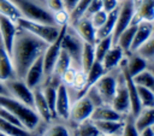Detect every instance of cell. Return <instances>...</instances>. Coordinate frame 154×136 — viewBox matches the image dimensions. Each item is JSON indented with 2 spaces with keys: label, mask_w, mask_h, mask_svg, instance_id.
<instances>
[{
  "label": "cell",
  "mask_w": 154,
  "mask_h": 136,
  "mask_svg": "<svg viewBox=\"0 0 154 136\" xmlns=\"http://www.w3.org/2000/svg\"><path fill=\"white\" fill-rule=\"evenodd\" d=\"M153 34V25L152 23L149 22H144V20H141L138 24H137V28H136V31H135V35H134V39H132V42H131V46H130V52H136L137 48L144 43L147 41V39Z\"/></svg>",
  "instance_id": "d6986e66"
},
{
  "label": "cell",
  "mask_w": 154,
  "mask_h": 136,
  "mask_svg": "<svg viewBox=\"0 0 154 136\" xmlns=\"http://www.w3.org/2000/svg\"><path fill=\"white\" fill-rule=\"evenodd\" d=\"M135 125L138 131L154 125V107H143L136 116Z\"/></svg>",
  "instance_id": "484cf974"
},
{
  "label": "cell",
  "mask_w": 154,
  "mask_h": 136,
  "mask_svg": "<svg viewBox=\"0 0 154 136\" xmlns=\"http://www.w3.org/2000/svg\"><path fill=\"white\" fill-rule=\"evenodd\" d=\"M42 136H70V131L63 124H54L49 126Z\"/></svg>",
  "instance_id": "60d3db41"
},
{
  "label": "cell",
  "mask_w": 154,
  "mask_h": 136,
  "mask_svg": "<svg viewBox=\"0 0 154 136\" xmlns=\"http://www.w3.org/2000/svg\"><path fill=\"white\" fill-rule=\"evenodd\" d=\"M53 19H54V24L58 26L67 25L70 23V14L66 10L63 8L57 12H53Z\"/></svg>",
  "instance_id": "b9f144b4"
},
{
  "label": "cell",
  "mask_w": 154,
  "mask_h": 136,
  "mask_svg": "<svg viewBox=\"0 0 154 136\" xmlns=\"http://www.w3.org/2000/svg\"><path fill=\"white\" fill-rule=\"evenodd\" d=\"M75 32L81 37V40L83 42H88V43H95L96 41V36H95V28L93 26L90 19L88 17H81L79 19H77L76 22L69 24Z\"/></svg>",
  "instance_id": "5bb4252c"
},
{
  "label": "cell",
  "mask_w": 154,
  "mask_h": 136,
  "mask_svg": "<svg viewBox=\"0 0 154 136\" xmlns=\"http://www.w3.org/2000/svg\"><path fill=\"white\" fill-rule=\"evenodd\" d=\"M90 1L91 0H79L77 2V5L75 6V8L69 13L70 14V23L69 24L76 22L81 17H83V14H84V12H85V10H87V7H88V5H89Z\"/></svg>",
  "instance_id": "f35d334b"
},
{
  "label": "cell",
  "mask_w": 154,
  "mask_h": 136,
  "mask_svg": "<svg viewBox=\"0 0 154 136\" xmlns=\"http://www.w3.org/2000/svg\"><path fill=\"white\" fill-rule=\"evenodd\" d=\"M136 53L140 54L142 58H144L147 60L154 58V35L153 34L147 39V41L144 43H142L137 48Z\"/></svg>",
  "instance_id": "8d00e7d4"
},
{
  "label": "cell",
  "mask_w": 154,
  "mask_h": 136,
  "mask_svg": "<svg viewBox=\"0 0 154 136\" xmlns=\"http://www.w3.org/2000/svg\"><path fill=\"white\" fill-rule=\"evenodd\" d=\"M140 136H154V131H153L152 126L141 130V131H140Z\"/></svg>",
  "instance_id": "681fc988"
},
{
  "label": "cell",
  "mask_w": 154,
  "mask_h": 136,
  "mask_svg": "<svg viewBox=\"0 0 154 136\" xmlns=\"http://www.w3.org/2000/svg\"><path fill=\"white\" fill-rule=\"evenodd\" d=\"M134 14H135V2H134V0H122V4L118 6L116 25H114V30L112 32L113 43L116 42V40L120 35V32L131 24Z\"/></svg>",
  "instance_id": "8992f818"
},
{
  "label": "cell",
  "mask_w": 154,
  "mask_h": 136,
  "mask_svg": "<svg viewBox=\"0 0 154 136\" xmlns=\"http://www.w3.org/2000/svg\"><path fill=\"white\" fill-rule=\"evenodd\" d=\"M113 45V40H112V35L106 36L103 39L96 40L94 43V54H95V60L100 61L102 60V58L105 57L106 52L109 49V47Z\"/></svg>",
  "instance_id": "1f68e13d"
},
{
  "label": "cell",
  "mask_w": 154,
  "mask_h": 136,
  "mask_svg": "<svg viewBox=\"0 0 154 136\" xmlns=\"http://www.w3.org/2000/svg\"><path fill=\"white\" fill-rule=\"evenodd\" d=\"M0 95H8V91H7L4 82H1V81H0Z\"/></svg>",
  "instance_id": "f907efd6"
},
{
  "label": "cell",
  "mask_w": 154,
  "mask_h": 136,
  "mask_svg": "<svg viewBox=\"0 0 154 136\" xmlns=\"http://www.w3.org/2000/svg\"><path fill=\"white\" fill-rule=\"evenodd\" d=\"M102 1V8L108 13L113 10H116L119 6V1L118 0H101Z\"/></svg>",
  "instance_id": "7dc6e473"
},
{
  "label": "cell",
  "mask_w": 154,
  "mask_h": 136,
  "mask_svg": "<svg viewBox=\"0 0 154 136\" xmlns=\"http://www.w3.org/2000/svg\"><path fill=\"white\" fill-rule=\"evenodd\" d=\"M118 1H122V0H118Z\"/></svg>",
  "instance_id": "11a10c76"
},
{
  "label": "cell",
  "mask_w": 154,
  "mask_h": 136,
  "mask_svg": "<svg viewBox=\"0 0 154 136\" xmlns=\"http://www.w3.org/2000/svg\"><path fill=\"white\" fill-rule=\"evenodd\" d=\"M95 105L91 102V100L87 95L78 96V99L75 101L72 107L70 108V117L75 123H81L85 119H89Z\"/></svg>",
  "instance_id": "30bf717a"
},
{
  "label": "cell",
  "mask_w": 154,
  "mask_h": 136,
  "mask_svg": "<svg viewBox=\"0 0 154 136\" xmlns=\"http://www.w3.org/2000/svg\"><path fill=\"white\" fill-rule=\"evenodd\" d=\"M70 96L67 91V87L63 84L61 82L57 85V97H55V116L63 118V119H69L70 117Z\"/></svg>",
  "instance_id": "9a60e30c"
},
{
  "label": "cell",
  "mask_w": 154,
  "mask_h": 136,
  "mask_svg": "<svg viewBox=\"0 0 154 136\" xmlns=\"http://www.w3.org/2000/svg\"><path fill=\"white\" fill-rule=\"evenodd\" d=\"M76 72H77V70L71 65V66H70V67L61 75V77H60V82H61L63 84H65L66 87H71L72 83H73Z\"/></svg>",
  "instance_id": "ee69618b"
},
{
  "label": "cell",
  "mask_w": 154,
  "mask_h": 136,
  "mask_svg": "<svg viewBox=\"0 0 154 136\" xmlns=\"http://www.w3.org/2000/svg\"><path fill=\"white\" fill-rule=\"evenodd\" d=\"M124 63H125V67H126V70L131 77L136 76L137 73H140L141 71L147 69V65H148L147 59L142 58L136 52H132V54L126 60H124Z\"/></svg>",
  "instance_id": "603a6c76"
},
{
  "label": "cell",
  "mask_w": 154,
  "mask_h": 136,
  "mask_svg": "<svg viewBox=\"0 0 154 136\" xmlns=\"http://www.w3.org/2000/svg\"><path fill=\"white\" fill-rule=\"evenodd\" d=\"M135 13L141 20L153 23L154 22V0H134Z\"/></svg>",
  "instance_id": "7402d4cb"
},
{
  "label": "cell",
  "mask_w": 154,
  "mask_h": 136,
  "mask_svg": "<svg viewBox=\"0 0 154 136\" xmlns=\"http://www.w3.org/2000/svg\"><path fill=\"white\" fill-rule=\"evenodd\" d=\"M17 29H18V25L16 22L0 14V40H1L4 48L7 51L8 54L11 53Z\"/></svg>",
  "instance_id": "7c38bea8"
},
{
  "label": "cell",
  "mask_w": 154,
  "mask_h": 136,
  "mask_svg": "<svg viewBox=\"0 0 154 136\" xmlns=\"http://www.w3.org/2000/svg\"><path fill=\"white\" fill-rule=\"evenodd\" d=\"M107 14H108V13L102 8V10H99L97 12H95L94 14H91V16L89 17V19H90L93 26L95 28V30L99 29V28L106 22V19H107Z\"/></svg>",
  "instance_id": "7bdbcfd3"
},
{
  "label": "cell",
  "mask_w": 154,
  "mask_h": 136,
  "mask_svg": "<svg viewBox=\"0 0 154 136\" xmlns=\"http://www.w3.org/2000/svg\"><path fill=\"white\" fill-rule=\"evenodd\" d=\"M79 0H61L63 2V6H64V10H66L69 13L75 8V6L77 5Z\"/></svg>",
  "instance_id": "c3c4849f"
},
{
  "label": "cell",
  "mask_w": 154,
  "mask_h": 136,
  "mask_svg": "<svg viewBox=\"0 0 154 136\" xmlns=\"http://www.w3.org/2000/svg\"><path fill=\"white\" fill-rule=\"evenodd\" d=\"M0 131L7 136H34L31 131L26 130L24 126H19L12 123H8L0 118Z\"/></svg>",
  "instance_id": "f1b7e54d"
},
{
  "label": "cell",
  "mask_w": 154,
  "mask_h": 136,
  "mask_svg": "<svg viewBox=\"0 0 154 136\" xmlns=\"http://www.w3.org/2000/svg\"><path fill=\"white\" fill-rule=\"evenodd\" d=\"M71 65H72V59H71L70 54H69L65 49L61 48V49H60V53H59V55H58V58H57V60H55L52 76H51L49 78L54 77V78H59V79H60L61 75H63Z\"/></svg>",
  "instance_id": "cb8c5ba5"
},
{
  "label": "cell",
  "mask_w": 154,
  "mask_h": 136,
  "mask_svg": "<svg viewBox=\"0 0 154 136\" xmlns=\"http://www.w3.org/2000/svg\"><path fill=\"white\" fill-rule=\"evenodd\" d=\"M140 22H141V19H140V18L137 17V14L135 13V14H134V18H132V20H131V24H130L126 29H124V30L120 32V35L117 37V40H116L114 43H117V45L124 51V53H126V52L130 51V46H131V42H132V39H134V35H135L137 24H138Z\"/></svg>",
  "instance_id": "ac0fdd59"
},
{
  "label": "cell",
  "mask_w": 154,
  "mask_h": 136,
  "mask_svg": "<svg viewBox=\"0 0 154 136\" xmlns=\"http://www.w3.org/2000/svg\"><path fill=\"white\" fill-rule=\"evenodd\" d=\"M100 134L120 135L124 122L123 120H93Z\"/></svg>",
  "instance_id": "d4e9b609"
},
{
  "label": "cell",
  "mask_w": 154,
  "mask_h": 136,
  "mask_svg": "<svg viewBox=\"0 0 154 136\" xmlns=\"http://www.w3.org/2000/svg\"><path fill=\"white\" fill-rule=\"evenodd\" d=\"M101 97L102 102L106 105H111V101L114 96L117 88V77L109 72H105L93 85Z\"/></svg>",
  "instance_id": "ba28073f"
},
{
  "label": "cell",
  "mask_w": 154,
  "mask_h": 136,
  "mask_svg": "<svg viewBox=\"0 0 154 136\" xmlns=\"http://www.w3.org/2000/svg\"><path fill=\"white\" fill-rule=\"evenodd\" d=\"M14 70L12 65V60L7 51L4 48L0 40V81L5 82L11 78H14Z\"/></svg>",
  "instance_id": "44dd1931"
},
{
  "label": "cell",
  "mask_w": 154,
  "mask_h": 136,
  "mask_svg": "<svg viewBox=\"0 0 154 136\" xmlns=\"http://www.w3.org/2000/svg\"><path fill=\"white\" fill-rule=\"evenodd\" d=\"M45 6H46L47 10L51 11L52 13L64 8L61 0H45Z\"/></svg>",
  "instance_id": "bcb514c9"
},
{
  "label": "cell",
  "mask_w": 154,
  "mask_h": 136,
  "mask_svg": "<svg viewBox=\"0 0 154 136\" xmlns=\"http://www.w3.org/2000/svg\"><path fill=\"white\" fill-rule=\"evenodd\" d=\"M97 136H119V135H105V134H99Z\"/></svg>",
  "instance_id": "816d5d0a"
},
{
  "label": "cell",
  "mask_w": 154,
  "mask_h": 136,
  "mask_svg": "<svg viewBox=\"0 0 154 136\" xmlns=\"http://www.w3.org/2000/svg\"><path fill=\"white\" fill-rule=\"evenodd\" d=\"M136 87H137L138 100H140L142 108L143 107H154V93L144 87H141L137 84H136Z\"/></svg>",
  "instance_id": "d590c367"
},
{
  "label": "cell",
  "mask_w": 154,
  "mask_h": 136,
  "mask_svg": "<svg viewBox=\"0 0 154 136\" xmlns=\"http://www.w3.org/2000/svg\"><path fill=\"white\" fill-rule=\"evenodd\" d=\"M0 14L10 18L13 22H17V19L22 17L18 8L11 0H0Z\"/></svg>",
  "instance_id": "d6a6232c"
},
{
  "label": "cell",
  "mask_w": 154,
  "mask_h": 136,
  "mask_svg": "<svg viewBox=\"0 0 154 136\" xmlns=\"http://www.w3.org/2000/svg\"><path fill=\"white\" fill-rule=\"evenodd\" d=\"M42 94L45 96L46 102L48 104V107L53 114V117H55V97H57V85H53V83H48L46 84L42 89Z\"/></svg>",
  "instance_id": "e575fe53"
},
{
  "label": "cell",
  "mask_w": 154,
  "mask_h": 136,
  "mask_svg": "<svg viewBox=\"0 0 154 136\" xmlns=\"http://www.w3.org/2000/svg\"><path fill=\"white\" fill-rule=\"evenodd\" d=\"M0 106L8 110L20 122V124L29 131H32L41 120L38 114L32 107L18 101L17 99L10 95H0Z\"/></svg>",
  "instance_id": "7a4b0ae2"
},
{
  "label": "cell",
  "mask_w": 154,
  "mask_h": 136,
  "mask_svg": "<svg viewBox=\"0 0 154 136\" xmlns=\"http://www.w3.org/2000/svg\"><path fill=\"white\" fill-rule=\"evenodd\" d=\"M43 54V53H42ZM42 54L29 66V69L25 72V76L23 81L30 89L37 88L42 81L45 79V71H43V58Z\"/></svg>",
  "instance_id": "4fadbf2b"
},
{
  "label": "cell",
  "mask_w": 154,
  "mask_h": 136,
  "mask_svg": "<svg viewBox=\"0 0 154 136\" xmlns=\"http://www.w3.org/2000/svg\"><path fill=\"white\" fill-rule=\"evenodd\" d=\"M32 94H34V106H32L34 110L38 114L40 119H42L46 123H49L53 118V114H52V112L48 107V104L45 100L42 90L37 87V88L32 89Z\"/></svg>",
  "instance_id": "e0dca14e"
},
{
  "label": "cell",
  "mask_w": 154,
  "mask_h": 136,
  "mask_svg": "<svg viewBox=\"0 0 154 136\" xmlns=\"http://www.w3.org/2000/svg\"><path fill=\"white\" fill-rule=\"evenodd\" d=\"M0 136H7V135H6V134H4V132H1V131H0Z\"/></svg>",
  "instance_id": "f5cc1de1"
},
{
  "label": "cell",
  "mask_w": 154,
  "mask_h": 136,
  "mask_svg": "<svg viewBox=\"0 0 154 136\" xmlns=\"http://www.w3.org/2000/svg\"><path fill=\"white\" fill-rule=\"evenodd\" d=\"M119 136H140V131L135 125V117L132 114H129L126 117Z\"/></svg>",
  "instance_id": "74e56055"
},
{
  "label": "cell",
  "mask_w": 154,
  "mask_h": 136,
  "mask_svg": "<svg viewBox=\"0 0 154 136\" xmlns=\"http://www.w3.org/2000/svg\"><path fill=\"white\" fill-rule=\"evenodd\" d=\"M4 84H5L10 96L17 99L18 101H20V102H23V104H25L30 107L34 106L32 89H30L23 79H19V78L14 77V78H11L8 81H5Z\"/></svg>",
  "instance_id": "52a82bcc"
},
{
  "label": "cell",
  "mask_w": 154,
  "mask_h": 136,
  "mask_svg": "<svg viewBox=\"0 0 154 136\" xmlns=\"http://www.w3.org/2000/svg\"><path fill=\"white\" fill-rule=\"evenodd\" d=\"M85 83H87V73L83 71V70H77L76 72V76H75V79H73V83H72V88L75 90H77L79 93V96L83 94L84 91V88H85Z\"/></svg>",
  "instance_id": "ab89813d"
},
{
  "label": "cell",
  "mask_w": 154,
  "mask_h": 136,
  "mask_svg": "<svg viewBox=\"0 0 154 136\" xmlns=\"http://www.w3.org/2000/svg\"><path fill=\"white\" fill-rule=\"evenodd\" d=\"M132 79H134L135 84L144 87V88H147L154 93V71L144 69L143 71H141L140 73L134 76Z\"/></svg>",
  "instance_id": "4dcf8cb0"
},
{
  "label": "cell",
  "mask_w": 154,
  "mask_h": 136,
  "mask_svg": "<svg viewBox=\"0 0 154 136\" xmlns=\"http://www.w3.org/2000/svg\"><path fill=\"white\" fill-rule=\"evenodd\" d=\"M117 13H118V7H117L116 10H113V11L108 12L106 22H105L99 29H96V32H95L96 40H100V39H103V37H106V36L112 35V32H113V30H114V25H116Z\"/></svg>",
  "instance_id": "4316f807"
},
{
  "label": "cell",
  "mask_w": 154,
  "mask_h": 136,
  "mask_svg": "<svg viewBox=\"0 0 154 136\" xmlns=\"http://www.w3.org/2000/svg\"><path fill=\"white\" fill-rule=\"evenodd\" d=\"M94 61H95L94 45L93 43H88V42H83L82 52H81V59H79L81 70L87 72L89 70V67L93 65Z\"/></svg>",
  "instance_id": "83f0119b"
},
{
  "label": "cell",
  "mask_w": 154,
  "mask_h": 136,
  "mask_svg": "<svg viewBox=\"0 0 154 136\" xmlns=\"http://www.w3.org/2000/svg\"><path fill=\"white\" fill-rule=\"evenodd\" d=\"M99 10H102V1L101 0H91L83 14V17H90L91 14H94L95 12H97Z\"/></svg>",
  "instance_id": "f6af8a7d"
},
{
  "label": "cell",
  "mask_w": 154,
  "mask_h": 136,
  "mask_svg": "<svg viewBox=\"0 0 154 136\" xmlns=\"http://www.w3.org/2000/svg\"><path fill=\"white\" fill-rule=\"evenodd\" d=\"M11 1L18 8L23 18L55 25L53 19V13L48 11L46 6L41 5L37 0H11Z\"/></svg>",
  "instance_id": "3957f363"
},
{
  "label": "cell",
  "mask_w": 154,
  "mask_h": 136,
  "mask_svg": "<svg viewBox=\"0 0 154 136\" xmlns=\"http://www.w3.org/2000/svg\"><path fill=\"white\" fill-rule=\"evenodd\" d=\"M152 129H153V131H154V125H153V126H152Z\"/></svg>",
  "instance_id": "db71d44e"
},
{
  "label": "cell",
  "mask_w": 154,
  "mask_h": 136,
  "mask_svg": "<svg viewBox=\"0 0 154 136\" xmlns=\"http://www.w3.org/2000/svg\"><path fill=\"white\" fill-rule=\"evenodd\" d=\"M123 57H124V51L117 43H113L101 60L105 72H109L114 70L117 66H119L120 61L123 60Z\"/></svg>",
  "instance_id": "2e32d148"
},
{
  "label": "cell",
  "mask_w": 154,
  "mask_h": 136,
  "mask_svg": "<svg viewBox=\"0 0 154 136\" xmlns=\"http://www.w3.org/2000/svg\"><path fill=\"white\" fill-rule=\"evenodd\" d=\"M48 43L18 26L10 53L16 78L23 79L29 66L45 52Z\"/></svg>",
  "instance_id": "6da1fadb"
},
{
  "label": "cell",
  "mask_w": 154,
  "mask_h": 136,
  "mask_svg": "<svg viewBox=\"0 0 154 136\" xmlns=\"http://www.w3.org/2000/svg\"><path fill=\"white\" fill-rule=\"evenodd\" d=\"M87 73V83H85V88H84V91H83V94L82 95H84L85 93H87V90L90 88V87H93L94 85V83L105 73V70H103V67H102V64L100 63V61H94L93 63V65L89 67V70L85 72ZM81 95V96H82Z\"/></svg>",
  "instance_id": "f546056e"
},
{
  "label": "cell",
  "mask_w": 154,
  "mask_h": 136,
  "mask_svg": "<svg viewBox=\"0 0 154 136\" xmlns=\"http://www.w3.org/2000/svg\"><path fill=\"white\" fill-rule=\"evenodd\" d=\"M100 131L95 126L94 122L89 118L85 119L81 123H78L77 130H76V136H97Z\"/></svg>",
  "instance_id": "836d02e7"
},
{
  "label": "cell",
  "mask_w": 154,
  "mask_h": 136,
  "mask_svg": "<svg viewBox=\"0 0 154 136\" xmlns=\"http://www.w3.org/2000/svg\"><path fill=\"white\" fill-rule=\"evenodd\" d=\"M16 23L19 28L31 32L32 35L43 40L48 45L52 43L58 37L59 31H60V26H58V25L46 24V23H41V22H35V20H29V19H25L23 17L17 19Z\"/></svg>",
  "instance_id": "277c9868"
},
{
  "label": "cell",
  "mask_w": 154,
  "mask_h": 136,
  "mask_svg": "<svg viewBox=\"0 0 154 136\" xmlns=\"http://www.w3.org/2000/svg\"><path fill=\"white\" fill-rule=\"evenodd\" d=\"M82 46H83V41L81 40V37L75 32V30L70 25H67L61 39V48L70 54L72 61L79 63Z\"/></svg>",
  "instance_id": "9c48e42d"
},
{
  "label": "cell",
  "mask_w": 154,
  "mask_h": 136,
  "mask_svg": "<svg viewBox=\"0 0 154 136\" xmlns=\"http://www.w3.org/2000/svg\"><path fill=\"white\" fill-rule=\"evenodd\" d=\"M122 113L117 112L111 105H99L94 107V111L90 116L91 120H122Z\"/></svg>",
  "instance_id": "ffe728a7"
},
{
  "label": "cell",
  "mask_w": 154,
  "mask_h": 136,
  "mask_svg": "<svg viewBox=\"0 0 154 136\" xmlns=\"http://www.w3.org/2000/svg\"><path fill=\"white\" fill-rule=\"evenodd\" d=\"M111 106L119 113H126L130 112V100H129V94L125 87L124 77L120 72L119 77H117V88L114 96L111 101Z\"/></svg>",
  "instance_id": "8fae6325"
},
{
  "label": "cell",
  "mask_w": 154,
  "mask_h": 136,
  "mask_svg": "<svg viewBox=\"0 0 154 136\" xmlns=\"http://www.w3.org/2000/svg\"><path fill=\"white\" fill-rule=\"evenodd\" d=\"M69 25V24H67ZM67 25H63L60 26V31H59V35L58 37L52 42L49 43L43 54H42V58H43V71H45V79H49V77L52 76V72H53V67H54V64H55V60L60 53V49H61V39H63V35L66 30V26Z\"/></svg>",
  "instance_id": "5b68a950"
}]
</instances>
